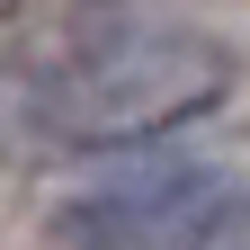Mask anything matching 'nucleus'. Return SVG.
Here are the masks:
<instances>
[{"mask_svg": "<svg viewBox=\"0 0 250 250\" xmlns=\"http://www.w3.org/2000/svg\"><path fill=\"white\" fill-rule=\"evenodd\" d=\"M241 214V179L197 152L134 143L81 188H62L45 214V250H214Z\"/></svg>", "mask_w": 250, "mask_h": 250, "instance_id": "nucleus-2", "label": "nucleus"}, {"mask_svg": "<svg viewBox=\"0 0 250 250\" xmlns=\"http://www.w3.org/2000/svg\"><path fill=\"white\" fill-rule=\"evenodd\" d=\"M232 89V54L197 27H107L45 72H0V134L36 152H134L197 125Z\"/></svg>", "mask_w": 250, "mask_h": 250, "instance_id": "nucleus-1", "label": "nucleus"}]
</instances>
